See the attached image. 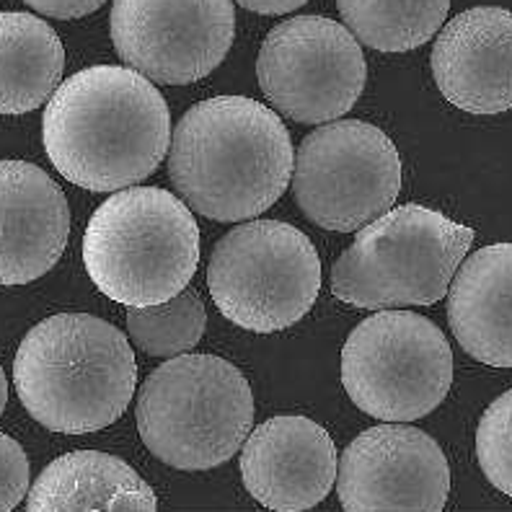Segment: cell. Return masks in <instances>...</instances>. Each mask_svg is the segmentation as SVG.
I'll use <instances>...</instances> for the list:
<instances>
[{
	"label": "cell",
	"mask_w": 512,
	"mask_h": 512,
	"mask_svg": "<svg viewBox=\"0 0 512 512\" xmlns=\"http://www.w3.org/2000/svg\"><path fill=\"white\" fill-rule=\"evenodd\" d=\"M42 140L70 184L119 192L148 179L169 153V107L138 70L96 65L55 88L44 109Z\"/></svg>",
	"instance_id": "1"
},
{
	"label": "cell",
	"mask_w": 512,
	"mask_h": 512,
	"mask_svg": "<svg viewBox=\"0 0 512 512\" xmlns=\"http://www.w3.org/2000/svg\"><path fill=\"white\" fill-rule=\"evenodd\" d=\"M288 127L246 96L194 104L169 143V176L192 210L220 223L262 215L293 176Z\"/></svg>",
	"instance_id": "2"
},
{
	"label": "cell",
	"mask_w": 512,
	"mask_h": 512,
	"mask_svg": "<svg viewBox=\"0 0 512 512\" xmlns=\"http://www.w3.org/2000/svg\"><path fill=\"white\" fill-rule=\"evenodd\" d=\"M13 386L39 425L86 435L125 414L138 386V365L117 326L88 313H57L24 337Z\"/></svg>",
	"instance_id": "3"
},
{
	"label": "cell",
	"mask_w": 512,
	"mask_h": 512,
	"mask_svg": "<svg viewBox=\"0 0 512 512\" xmlns=\"http://www.w3.org/2000/svg\"><path fill=\"white\" fill-rule=\"evenodd\" d=\"M83 264L96 288L122 306L166 303L197 272L200 225L166 189H119L88 220Z\"/></svg>",
	"instance_id": "4"
},
{
	"label": "cell",
	"mask_w": 512,
	"mask_h": 512,
	"mask_svg": "<svg viewBox=\"0 0 512 512\" xmlns=\"http://www.w3.org/2000/svg\"><path fill=\"white\" fill-rule=\"evenodd\" d=\"M474 244L469 225L422 205L386 210L357 231L331 269V295L365 311L432 306Z\"/></svg>",
	"instance_id": "5"
},
{
	"label": "cell",
	"mask_w": 512,
	"mask_h": 512,
	"mask_svg": "<svg viewBox=\"0 0 512 512\" xmlns=\"http://www.w3.org/2000/svg\"><path fill=\"white\" fill-rule=\"evenodd\" d=\"M251 425L249 381L223 357L176 355L140 386V438L174 469H215L236 456Z\"/></svg>",
	"instance_id": "6"
},
{
	"label": "cell",
	"mask_w": 512,
	"mask_h": 512,
	"mask_svg": "<svg viewBox=\"0 0 512 512\" xmlns=\"http://www.w3.org/2000/svg\"><path fill=\"white\" fill-rule=\"evenodd\" d=\"M207 288L218 311L241 329H288L319 298V251L295 225L251 220L218 241L207 264Z\"/></svg>",
	"instance_id": "7"
},
{
	"label": "cell",
	"mask_w": 512,
	"mask_h": 512,
	"mask_svg": "<svg viewBox=\"0 0 512 512\" xmlns=\"http://www.w3.org/2000/svg\"><path fill=\"white\" fill-rule=\"evenodd\" d=\"M342 386L370 417L414 422L448 396L453 352L430 319L386 308L357 324L344 342Z\"/></svg>",
	"instance_id": "8"
},
{
	"label": "cell",
	"mask_w": 512,
	"mask_h": 512,
	"mask_svg": "<svg viewBox=\"0 0 512 512\" xmlns=\"http://www.w3.org/2000/svg\"><path fill=\"white\" fill-rule=\"evenodd\" d=\"M293 197L311 223L350 233L391 210L401 158L386 132L360 119L313 130L293 158Z\"/></svg>",
	"instance_id": "9"
},
{
	"label": "cell",
	"mask_w": 512,
	"mask_h": 512,
	"mask_svg": "<svg viewBox=\"0 0 512 512\" xmlns=\"http://www.w3.org/2000/svg\"><path fill=\"white\" fill-rule=\"evenodd\" d=\"M256 78L277 112L303 125H324L355 107L368 65L347 26L324 16H295L267 34Z\"/></svg>",
	"instance_id": "10"
},
{
	"label": "cell",
	"mask_w": 512,
	"mask_h": 512,
	"mask_svg": "<svg viewBox=\"0 0 512 512\" xmlns=\"http://www.w3.org/2000/svg\"><path fill=\"white\" fill-rule=\"evenodd\" d=\"M112 42L127 68L158 86L213 73L236 32L231 0H114Z\"/></svg>",
	"instance_id": "11"
},
{
	"label": "cell",
	"mask_w": 512,
	"mask_h": 512,
	"mask_svg": "<svg viewBox=\"0 0 512 512\" xmlns=\"http://www.w3.org/2000/svg\"><path fill=\"white\" fill-rule=\"evenodd\" d=\"M450 466L443 448L417 427L383 422L357 435L337 463L344 510H427L448 505Z\"/></svg>",
	"instance_id": "12"
},
{
	"label": "cell",
	"mask_w": 512,
	"mask_h": 512,
	"mask_svg": "<svg viewBox=\"0 0 512 512\" xmlns=\"http://www.w3.org/2000/svg\"><path fill=\"white\" fill-rule=\"evenodd\" d=\"M337 448L308 417H272L256 427L241 450V476L267 510L300 512L326 500L337 481Z\"/></svg>",
	"instance_id": "13"
},
{
	"label": "cell",
	"mask_w": 512,
	"mask_h": 512,
	"mask_svg": "<svg viewBox=\"0 0 512 512\" xmlns=\"http://www.w3.org/2000/svg\"><path fill=\"white\" fill-rule=\"evenodd\" d=\"M432 75L463 112L512 109V11L476 6L450 19L432 47Z\"/></svg>",
	"instance_id": "14"
},
{
	"label": "cell",
	"mask_w": 512,
	"mask_h": 512,
	"mask_svg": "<svg viewBox=\"0 0 512 512\" xmlns=\"http://www.w3.org/2000/svg\"><path fill=\"white\" fill-rule=\"evenodd\" d=\"M68 236V200L55 179L34 163L0 158V285L47 275Z\"/></svg>",
	"instance_id": "15"
},
{
	"label": "cell",
	"mask_w": 512,
	"mask_h": 512,
	"mask_svg": "<svg viewBox=\"0 0 512 512\" xmlns=\"http://www.w3.org/2000/svg\"><path fill=\"white\" fill-rule=\"evenodd\" d=\"M448 288L453 337L474 360L512 368V241L463 259Z\"/></svg>",
	"instance_id": "16"
},
{
	"label": "cell",
	"mask_w": 512,
	"mask_h": 512,
	"mask_svg": "<svg viewBox=\"0 0 512 512\" xmlns=\"http://www.w3.org/2000/svg\"><path fill=\"white\" fill-rule=\"evenodd\" d=\"M153 489L122 458L99 450L60 456L26 492V510H156Z\"/></svg>",
	"instance_id": "17"
},
{
	"label": "cell",
	"mask_w": 512,
	"mask_h": 512,
	"mask_svg": "<svg viewBox=\"0 0 512 512\" xmlns=\"http://www.w3.org/2000/svg\"><path fill=\"white\" fill-rule=\"evenodd\" d=\"M65 70V50L47 21L0 13V114H26L50 101Z\"/></svg>",
	"instance_id": "18"
},
{
	"label": "cell",
	"mask_w": 512,
	"mask_h": 512,
	"mask_svg": "<svg viewBox=\"0 0 512 512\" xmlns=\"http://www.w3.org/2000/svg\"><path fill=\"white\" fill-rule=\"evenodd\" d=\"M344 26L378 52L417 50L440 32L450 0H337Z\"/></svg>",
	"instance_id": "19"
},
{
	"label": "cell",
	"mask_w": 512,
	"mask_h": 512,
	"mask_svg": "<svg viewBox=\"0 0 512 512\" xmlns=\"http://www.w3.org/2000/svg\"><path fill=\"white\" fill-rule=\"evenodd\" d=\"M205 324V303L192 288H184L166 303L127 308V331L132 342L153 357H176L192 350L205 334Z\"/></svg>",
	"instance_id": "20"
},
{
	"label": "cell",
	"mask_w": 512,
	"mask_h": 512,
	"mask_svg": "<svg viewBox=\"0 0 512 512\" xmlns=\"http://www.w3.org/2000/svg\"><path fill=\"white\" fill-rule=\"evenodd\" d=\"M476 458L489 484L512 497V388L481 414L476 427Z\"/></svg>",
	"instance_id": "21"
},
{
	"label": "cell",
	"mask_w": 512,
	"mask_h": 512,
	"mask_svg": "<svg viewBox=\"0 0 512 512\" xmlns=\"http://www.w3.org/2000/svg\"><path fill=\"white\" fill-rule=\"evenodd\" d=\"M29 492V458L13 438L0 432V512L19 507Z\"/></svg>",
	"instance_id": "22"
},
{
	"label": "cell",
	"mask_w": 512,
	"mask_h": 512,
	"mask_svg": "<svg viewBox=\"0 0 512 512\" xmlns=\"http://www.w3.org/2000/svg\"><path fill=\"white\" fill-rule=\"evenodd\" d=\"M26 6L34 8L37 13L52 16V19H83L88 13H94L107 0H24Z\"/></svg>",
	"instance_id": "23"
},
{
	"label": "cell",
	"mask_w": 512,
	"mask_h": 512,
	"mask_svg": "<svg viewBox=\"0 0 512 512\" xmlns=\"http://www.w3.org/2000/svg\"><path fill=\"white\" fill-rule=\"evenodd\" d=\"M246 11L262 13V16H282V13H293L303 8L308 0H236Z\"/></svg>",
	"instance_id": "24"
},
{
	"label": "cell",
	"mask_w": 512,
	"mask_h": 512,
	"mask_svg": "<svg viewBox=\"0 0 512 512\" xmlns=\"http://www.w3.org/2000/svg\"><path fill=\"white\" fill-rule=\"evenodd\" d=\"M6 404H8V381H6V373H3V368H0V414H3Z\"/></svg>",
	"instance_id": "25"
}]
</instances>
